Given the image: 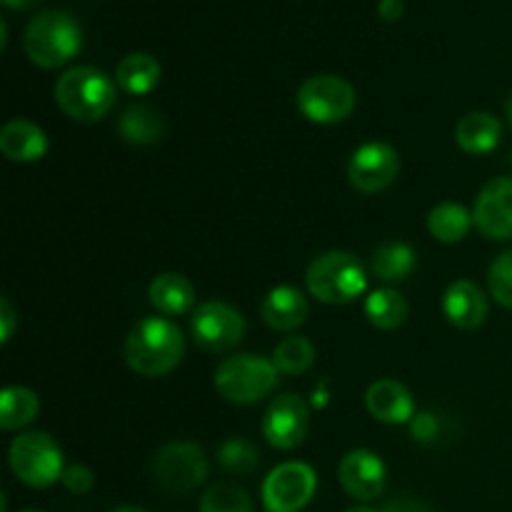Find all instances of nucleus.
I'll use <instances>...</instances> for the list:
<instances>
[{
	"label": "nucleus",
	"instance_id": "9b49d317",
	"mask_svg": "<svg viewBox=\"0 0 512 512\" xmlns=\"http://www.w3.org/2000/svg\"><path fill=\"white\" fill-rule=\"evenodd\" d=\"M310 430V410L300 395L285 393L268 405L263 415V438L275 450H293L303 445Z\"/></svg>",
	"mask_w": 512,
	"mask_h": 512
},
{
	"label": "nucleus",
	"instance_id": "ddd939ff",
	"mask_svg": "<svg viewBox=\"0 0 512 512\" xmlns=\"http://www.w3.org/2000/svg\"><path fill=\"white\" fill-rule=\"evenodd\" d=\"M473 223L490 240L512 238V178H495L480 190Z\"/></svg>",
	"mask_w": 512,
	"mask_h": 512
},
{
	"label": "nucleus",
	"instance_id": "b1692460",
	"mask_svg": "<svg viewBox=\"0 0 512 512\" xmlns=\"http://www.w3.org/2000/svg\"><path fill=\"white\" fill-rule=\"evenodd\" d=\"M370 268H373L375 278H380L383 283H400V280H405L413 273L415 253L410 245L390 240V243L378 245V248L373 250Z\"/></svg>",
	"mask_w": 512,
	"mask_h": 512
},
{
	"label": "nucleus",
	"instance_id": "2eb2a0df",
	"mask_svg": "<svg viewBox=\"0 0 512 512\" xmlns=\"http://www.w3.org/2000/svg\"><path fill=\"white\" fill-rule=\"evenodd\" d=\"M443 313L455 328L475 330L488 318V298L473 280H455L443 295Z\"/></svg>",
	"mask_w": 512,
	"mask_h": 512
},
{
	"label": "nucleus",
	"instance_id": "58836bf2",
	"mask_svg": "<svg viewBox=\"0 0 512 512\" xmlns=\"http://www.w3.org/2000/svg\"><path fill=\"white\" fill-rule=\"evenodd\" d=\"M113 512H145V510H140V508H130V505H128V508H118V510H113Z\"/></svg>",
	"mask_w": 512,
	"mask_h": 512
},
{
	"label": "nucleus",
	"instance_id": "ea45409f",
	"mask_svg": "<svg viewBox=\"0 0 512 512\" xmlns=\"http://www.w3.org/2000/svg\"><path fill=\"white\" fill-rule=\"evenodd\" d=\"M23 512H35V510H23Z\"/></svg>",
	"mask_w": 512,
	"mask_h": 512
},
{
	"label": "nucleus",
	"instance_id": "39448f33",
	"mask_svg": "<svg viewBox=\"0 0 512 512\" xmlns=\"http://www.w3.org/2000/svg\"><path fill=\"white\" fill-rule=\"evenodd\" d=\"M278 375L273 360L263 355H233L215 370V390L233 405H253L273 393Z\"/></svg>",
	"mask_w": 512,
	"mask_h": 512
},
{
	"label": "nucleus",
	"instance_id": "c9c22d12",
	"mask_svg": "<svg viewBox=\"0 0 512 512\" xmlns=\"http://www.w3.org/2000/svg\"><path fill=\"white\" fill-rule=\"evenodd\" d=\"M35 3H38V0H3L5 8H10V10H25V8H33Z\"/></svg>",
	"mask_w": 512,
	"mask_h": 512
},
{
	"label": "nucleus",
	"instance_id": "473e14b6",
	"mask_svg": "<svg viewBox=\"0 0 512 512\" xmlns=\"http://www.w3.org/2000/svg\"><path fill=\"white\" fill-rule=\"evenodd\" d=\"M0 323H3V343H8L15 333V325H18V315H15L13 305H10L8 298L0 300Z\"/></svg>",
	"mask_w": 512,
	"mask_h": 512
},
{
	"label": "nucleus",
	"instance_id": "20e7f679",
	"mask_svg": "<svg viewBox=\"0 0 512 512\" xmlns=\"http://www.w3.org/2000/svg\"><path fill=\"white\" fill-rule=\"evenodd\" d=\"M305 285L320 303L348 305L365 293V268L348 250H328L305 270Z\"/></svg>",
	"mask_w": 512,
	"mask_h": 512
},
{
	"label": "nucleus",
	"instance_id": "7c9ffc66",
	"mask_svg": "<svg viewBox=\"0 0 512 512\" xmlns=\"http://www.w3.org/2000/svg\"><path fill=\"white\" fill-rule=\"evenodd\" d=\"M60 483H63L73 495H85L93 490L95 478H93V473H90V468L75 463V465H68V468L63 470V478H60Z\"/></svg>",
	"mask_w": 512,
	"mask_h": 512
},
{
	"label": "nucleus",
	"instance_id": "6e6552de",
	"mask_svg": "<svg viewBox=\"0 0 512 512\" xmlns=\"http://www.w3.org/2000/svg\"><path fill=\"white\" fill-rule=\"evenodd\" d=\"M153 475L168 493H190L208 478V458L195 443H170L155 455Z\"/></svg>",
	"mask_w": 512,
	"mask_h": 512
},
{
	"label": "nucleus",
	"instance_id": "cd10ccee",
	"mask_svg": "<svg viewBox=\"0 0 512 512\" xmlns=\"http://www.w3.org/2000/svg\"><path fill=\"white\" fill-rule=\"evenodd\" d=\"M200 512H253V500L240 485L218 483L203 493Z\"/></svg>",
	"mask_w": 512,
	"mask_h": 512
},
{
	"label": "nucleus",
	"instance_id": "f704fd0d",
	"mask_svg": "<svg viewBox=\"0 0 512 512\" xmlns=\"http://www.w3.org/2000/svg\"><path fill=\"white\" fill-rule=\"evenodd\" d=\"M403 10V0H380L378 3V15L385 23H395L403 18Z\"/></svg>",
	"mask_w": 512,
	"mask_h": 512
},
{
	"label": "nucleus",
	"instance_id": "4468645a",
	"mask_svg": "<svg viewBox=\"0 0 512 512\" xmlns=\"http://www.w3.org/2000/svg\"><path fill=\"white\" fill-rule=\"evenodd\" d=\"M338 480L350 498L368 503L380 498L385 488V463L373 450H350L338 465Z\"/></svg>",
	"mask_w": 512,
	"mask_h": 512
},
{
	"label": "nucleus",
	"instance_id": "f8f14e48",
	"mask_svg": "<svg viewBox=\"0 0 512 512\" xmlns=\"http://www.w3.org/2000/svg\"><path fill=\"white\" fill-rule=\"evenodd\" d=\"M400 173V155L388 143H365L348 163V180L355 190L373 195L395 183Z\"/></svg>",
	"mask_w": 512,
	"mask_h": 512
},
{
	"label": "nucleus",
	"instance_id": "4be33fe9",
	"mask_svg": "<svg viewBox=\"0 0 512 512\" xmlns=\"http://www.w3.org/2000/svg\"><path fill=\"white\" fill-rule=\"evenodd\" d=\"M160 68L158 60L150 53H130L115 68V83L125 90V93L133 95H145L160 83Z\"/></svg>",
	"mask_w": 512,
	"mask_h": 512
},
{
	"label": "nucleus",
	"instance_id": "0eeeda50",
	"mask_svg": "<svg viewBox=\"0 0 512 512\" xmlns=\"http://www.w3.org/2000/svg\"><path fill=\"white\" fill-rule=\"evenodd\" d=\"M298 108L310 123H343L355 110V88L340 75H313L298 88Z\"/></svg>",
	"mask_w": 512,
	"mask_h": 512
},
{
	"label": "nucleus",
	"instance_id": "c85d7f7f",
	"mask_svg": "<svg viewBox=\"0 0 512 512\" xmlns=\"http://www.w3.org/2000/svg\"><path fill=\"white\" fill-rule=\"evenodd\" d=\"M218 460L228 473L250 475L258 468V450L248 440L230 438L218 448Z\"/></svg>",
	"mask_w": 512,
	"mask_h": 512
},
{
	"label": "nucleus",
	"instance_id": "72a5a7b5",
	"mask_svg": "<svg viewBox=\"0 0 512 512\" xmlns=\"http://www.w3.org/2000/svg\"><path fill=\"white\" fill-rule=\"evenodd\" d=\"M383 512H433V510H430L425 503H420V500L398 498V500H390V503L383 508Z\"/></svg>",
	"mask_w": 512,
	"mask_h": 512
},
{
	"label": "nucleus",
	"instance_id": "423d86ee",
	"mask_svg": "<svg viewBox=\"0 0 512 512\" xmlns=\"http://www.w3.org/2000/svg\"><path fill=\"white\" fill-rule=\"evenodd\" d=\"M10 470L28 488H48L63 478V450L48 433H23L10 445Z\"/></svg>",
	"mask_w": 512,
	"mask_h": 512
},
{
	"label": "nucleus",
	"instance_id": "a211bd4d",
	"mask_svg": "<svg viewBox=\"0 0 512 512\" xmlns=\"http://www.w3.org/2000/svg\"><path fill=\"white\" fill-rule=\"evenodd\" d=\"M0 150L13 163H35L48 153V135L40 125L15 118L0 130Z\"/></svg>",
	"mask_w": 512,
	"mask_h": 512
},
{
	"label": "nucleus",
	"instance_id": "4c0bfd02",
	"mask_svg": "<svg viewBox=\"0 0 512 512\" xmlns=\"http://www.w3.org/2000/svg\"><path fill=\"white\" fill-rule=\"evenodd\" d=\"M345 512H378V510H373V508H363V505H358V508H348Z\"/></svg>",
	"mask_w": 512,
	"mask_h": 512
},
{
	"label": "nucleus",
	"instance_id": "2f4dec72",
	"mask_svg": "<svg viewBox=\"0 0 512 512\" xmlns=\"http://www.w3.org/2000/svg\"><path fill=\"white\" fill-rule=\"evenodd\" d=\"M440 423L433 413H418L413 420H410V433H413L415 440L420 443H430V440L438 435Z\"/></svg>",
	"mask_w": 512,
	"mask_h": 512
},
{
	"label": "nucleus",
	"instance_id": "f257e3e1",
	"mask_svg": "<svg viewBox=\"0 0 512 512\" xmlns=\"http://www.w3.org/2000/svg\"><path fill=\"white\" fill-rule=\"evenodd\" d=\"M125 363L143 378L173 373L185 353V338L168 318H145L125 338Z\"/></svg>",
	"mask_w": 512,
	"mask_h": 512
},
{
	"label": "nucleus",
	"instance_id": "393cba45",
	"mask_svg": "<svg viewBox=\"0 0 512 512\" xmlns=\"http://www.w3.org/2000/svg\"><path fill=\"white\" fill-rule=\"evenodd\" d=\"M408 313V303H405L403 295L393 288L375 290V293H370L368 300H365V318L380 330H395L400 328V325H405Z\"/></svg>",
	"mask_w": 512,
	"mask_h": 512
},
{
	"label": "nucleus",
	"instance_id": "6ab92c4d",
	"mask_svg": "<svg viewBox=\"0 0 512 512\" xmlns=\"http://www.w3.org/2000/svg\"><path fill=\"white\" fill-rule=\"evenodd\" d=\"M500 138H503V125L488 110L468 113L455 125V143L470 155L490 153V150L498 148Z\"/></svg>",
	"mask_w": 512,
	"mask_h": 512
},
{
	"label": "nucleus",
	"instance_id": "dca6fc26",
	"mask_svg": "<svg viewBox=\"0 0 512 512\" xmlns=\"http://www.w3.org/2000/svg\"><path fill=\"white\" fill-rule=\"evenodd\" d=\"M365 408L385 425H400L415 418L413 395L398 380H378L365 393Z\"/></svg>",
	"mask_w": 512,
	"mask_h": 512
},
{
	"label": "nucleus",
	"instance_id": "f3484780",
	"mask_svg": "<svg viewBox=\"0 0 512 512\" xmlns=\"http://www.w3.org/2000/svg\"><path fill=\"white\" fill-rule=\"evenodd\" d=\"M308 313V300L293 285L273 288L265 295L263 303H260V318H263V323L273 330H283V333L298 330L308 320Z\"/></svg>",
	"mask_w": 512,
	"mask_h": 512
},
{
	"label": "nucleus",
	"instance_id": "c756f323",
	"mask_svg": "<svg viewBox=\"0 0 512 512\" xmlns=\"http://www.w3.org/2000/svg\"><path fill=\"white\" fill-rule=\"evenodd\" d=\"M488 288L495 303L512 308V250L493 260L488 270Z\"/></svg>",
	"mask_w": 512,
	"mask_h": 512
},
{
	"label": "nucleus",
	"instance_id": "412c9836",
	"mask_svg": "<svg viewBox=\"0 0 512 512\" xmlns=\"http://www.w3.org/2000/svg\"><path fill=\"white\" fill-rule=\"evenodd\" d=\"M148 298L155 310L173 318V315H185L195 305V290L185 275L180 273H160L150 283Z\"/></svg>",
	"mask_w": 512,
	"mask_h": 512
},
{
	"label": "nucleus",
	"instance_id": "5701e85b",
	"mask_svg": "<svg viewBox=\"0 0 512 512\" xmlns=\"http://www.w3.org/2000/svg\"><path fill=\"white\" fill-rule=\"evenodd\" d=\"M473 213L458 203H440L430 210L428 215V230L435 240L440 243H460L468 238L470 228H473Z\"/></svg>",
	"mask_w": 512,
	"mask_h": 512
},
{
	"label": "nucleus",
	"instance_id": "a878e982",
	"mask_svg": "<svg viewBox=\"0 0 512 512\" xmlns=\"http://www.w3.org/2000/svg\"><path fill=\"white\" fill-rule=\"evenodd\" d=\"M40 410V400L33 390L20 388H5L0 395V428L3 430H20L35 420Z\"/></svg>",
	"mask_w": 512,
	"mask_h": 512
},
{
	"label": "nucleus",
	"instance_id": "f03ea898",
	"mask_svg": "<svg viewBox=\"0 0 512 512\" xmlns=\"http://www.w3.org/2000/svg\"><path fill=\"white\" fill-rule=\"evenodd\" d=\"M55 103L75 123H98L113 110L115 83L93 65H75L55 83Z\"/></svg>",
	"mask_w": 512,
	"mask_h": 512
},
{
	"label": "nucleus",
	"instance_id": "1a4fd4ad",
	"mask_svg": "<svg viewBox=\"0 0 512 512\" xmlns=\"http://www.w3.org/2000/svg\"><path fill=\"white\" fill-rule=\"evenodd\" d=\"M245 328L248 325H245L243 313L220 300L203 303L190 318L195 343L208 353H225V350L235 348L245 338Z\"/></svg>",
	"mask_w": 512,
	"mask_h": 512
},
{
	"label": "nucleus",
	"instance_id": "9d476101",
	"mask_svg": "<svg viewBox=\"0 0 512 512\" xmlns=\"http://www.w3.org/2000/svg\"><path fill=\"white\" fill-rule=\"evenodd\" d=\"M318 475L305 463H283L265 478L263 505L268 512H300L313 500Z\"/></svg>",
	"mask_w": 512,
	"mask_h": 512
},
{
	"label": "nucleus",
	"instance_id": "aec40b11",
	"mask_svg": "<svg viewBox=\"0 0 512 512\" xmlns=\"http://www.w3.org/2000/svg\"><path fill=\"white\" fill-rule=\"evenodd\" d=\"M165 118L153 105L135 103L118 120V133L130 145H158L165 138Z\"/></svg>",
	"mask_w": 512,
	"mask_h": 512
},
{
	"label": "nucleus",
	"instance_id": "e433bc0d",
	"mask_svg": "<svg viewBox=\"0 0 512 512\" xmlns=\"http://www.w3.org/2000/svg\"><path fill=\"white\" fill-rule=\"evenodd\" d=\"M505 113H508V120H510V125H512V93H510V98H508V105H505Z\"/></svg>",
	"mask_w": 512,
	"mask_h": 512
},
{
	"label": "nucleus",
	"instance_id": "bb28decb",
	"mask_svg": "<svg viewBox=\"0 0 512 512\" xmlns=\"http://www.w3.org/2000/svg\"><path fill=\"white\" fill-rule=\"evenodd\" d=\"M273 363L283 375H303L315 363L313 343L300 335H290L275 345Z\"/></svg>",
	"mask_w": 512,
	"mask_h": 512
},
{
	"label": "nucleus",
	"instance_id": "7ed1b4c3",
	"mask_svg": "<svg viewBox=\"0 0 512 512\" xmlns=\"http://www.w3.org/2000/svg\"><path fill=\"white\" fill-rule=\"evenodd\" d=\"M83 45L78 20L65 10H43L28 23L23 35V48L30 63L38 68H60L75 58Z\"/></svg>",
	"mask_w": 512,
	"mask_h": 512
}]
</instances>
